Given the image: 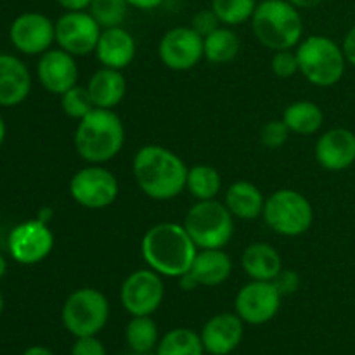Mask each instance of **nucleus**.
<instances>
[{
  "instance_id": "1",
  "label": "nucleus",
  "mask_w": 355,
  "mask_h": 355,
  "mask_svg": "<svg viewBox=\"0 0 355 355\" xmlns=\"http://www.w3.org/2000/svg\"><path fill=\"white\" fill-rule=\"evenodd\" d=\"M132 172L139 189L156 201H168L186 189L187 172L184 159L159 144L142 146L134 156Z\"/></svg>"
},
{
  "instance_id": "2",
  "label": "nucleus",
  "mask_w": 355,
  "mask_h": 355,
  "mask_svg": "<svg viewBox=\"0 0 355 355\" xmlns=\"http://www.w3.org/2000/svg\"><path fill=\"white\" fill-rule=\"evenodd\" d=\"M141 253L149 269L163 277L179 279L193 267L198 246L184 225L162 222L146 231L141 243Z\"/></svg>"
},
{
  "instance_id": "3",
  "label": "nucleus",
  "mask_w": 355,
  "mask_h": 355,
  "mask_svg": "<svg viewBox=\"0 0 355 355\" xmlns=\"http://www.w3.org/2000/svg\"><path fill=\"white\" fill-rule=\"evenodd\" d=\"M123 121L113 110L94 107L76 125L75 149L83 162L103 165L113 159L123 149Z\"/></svg>"
},
{
  "instance_id": "4",
  "label": "nucleus",
  "mask_w": 355,
  "mask_h": 355,
  "mask_svg": "<svg viewBox=\"0 0 355 355\" xmlns=\"http://www.w3.org/2000/svg\"><path fill=\"white\" fill-rule=\"evenodd\" d=\"M252 30L257 40L270 51H288L304 37V17L300 9L288 0L259 2L252 16Z\"/></svg>"
},
{
  "instance_id": "5",
  "label": "nucleus",
  "mask_w": 355,
  "mask_h": 355,
  "mask_svg": "<svg viewBox=\"0 0 355 355\" xmlns=\"http://www.w3.org/2000/svg\"><path fill=\"white\" fill-rule=\"evenodd\" d=\"M298 71L309 83L321 89L336 85L347 69V58L342 45L326 35H311L298 44Z\"/></svg>"
},
{
  "instance_id": "6",
  "label": "nucleus",
  "mask_w": 355,
  "mask_h": 355,
  "mask_svg": "<svg viewBox=\"0 0 355 355\" xmlns=\"http://www.w3.org/2000/svg\"><path fill=\"white\" fill-rule=\"evenodd\" d=\"M184 229L198 250L224 248L234 236V217L225 203L217 200L198 201L184 217Z\"/></svg>"
},
{
  "instance_id": "7",
  "label": "nucleus",
  "mask_w": 355,
  "mask_h": 355,
  "mask_svg": "<svg viewBox=\"0 0 355 355\" xmlns=\"http://www.w3.org/2000/svg\"><path fill=\"white\" fill-rule=\"evenodd\" d=\"M61 321L75 338L97 336L110 321V302L96 288H78L64 300Z\"/></svg>"
},
{
  "instance_id": "8",
  "label": "nucleus",
  "mask_w": 355,
  "mask_h": 355,
  "mask_svg": "<svg viewBox=\"0 0 355 355\" xmlns=\"http://www.w3.org/2000/svg\"><path fill=\"white\" fill-rule=\"evenodd\" d=\"M262 215L276 234L286 238L305 234L314 222L311 201L295 189H279L270 194L266 200Z\"/></svg>"
},
{
  "instance_id": "9",
  "label": "nucleus",
  "mask_w": 355,
  "mask_h": 355,
  "mask_svg": "<svg viewBox=\"0 0 355 355\" xmlns=\"http://www.w3.org/2000/svg\"><path fill=\"white\" fill-rule=\"evenodd\" d=\"M120 186L111 170L103 165H87L69 180V194L87 210H104L116 201Z\"/></svg>"
},
{
  "instance_id": "10",
  "label": "nucleus",
  "mask_w": 355,
  "mask_h": 355,
  "mask_svg": "<svg viewBox=\"0 0 355 355\" xmlns=\"http://www.w3.org/2000/svg\"><path fill=\"white\" fill-rule=\"evenodd\" d=\"M163 300H165L163 276L149 267L128 274L120 288V302L132 318L153 315Z\"/></svg>"
},
{
  "instance_id": "11",
  "label": "nucleus",
  "mask_w": 355,
  "mask_h": 355,
  "mask_svg": "<svg viewBox=\"0 0 355 355\" xmlns=\"http://www.w3.org/2000/svg\"><path fill=\"white\" fill-rule=\"evenodd\" d=\"M103 28L89 10H66L55 21V42L59 49L71 55H89L96 52Z\"/></svg>"
},
{
  "instance_id": "12",
  "label": "nucleus",
  "mask_w": 355,
  "mask_h": 355,
  "mask_svg": "<svg viewBox=\"0 0 355 355\" xmlns=\"http://www.w3.org/2000/svg\"><path fill=\"white\" fill-rule=\"evenodd\" d=\"M283 295L272 281H250L236 295V314L245 324L260 326L272 321L281 309Z\"/></svg>"
},
{
  "instance_id": "13",
  "label": "nucleus",
  "mask_w": 355,
  "mask_h": 355,
  "mask_svg": "<svg viewBox=\"0 0 355 355\" xmlns=\"http://www.w3.org/2000/svg\"><path fill=\"white\" fill-rule=\"evenodd\" d=\"M7 245H9L10 257L17 263L35 266L44 262L54 250V234L49 224L33 218L16 225L10 231Z\"/></svg>"
},
{
  "instance_id": "14",
  "label": "nucleus",
  "mask_w": 355,
  "mask_h": 355,
  "mask_svg": "<svg viewBox=\"0 0 355 355\" xmlns=\"http://www.w3.org/2000/svg\"><path fill=\"white\" fill-rule=\"evenodd\" d=\"M158 55L172 71H189L205 58L203 37L191 26L172 28L159 40Z\"/></svg>"
},
{
  "instance_id": "15",
  "label": "nucleus",
  "mask_w": 355,
  "mask_h": 355,
  "mask_svg": "<svg viewBox=\"0 0 355 355\" xmlns=\"http://www.w3.org/2000/svg\"><path fill=\"white\" fill-rule=\"evenodd\" d=\"M10 42L26 55L44 54L55 42V23L42 12L19 14L9 30Z\"/></svg>"
},
{
  "instance_id": "16",
  "label": "nucleus",
  "mask_w": 355,
  "mask_h": 355,
  "mask_svg": "<svg viewBox=\"0 0 355 355\" xmlns=\"http://www.w3.org/2000/svg\"><path fill=\"white\" fill-rule=\"evenodd\" d=\"M37 75L42 87L47 92L62 96L69 89L78 85L80 73L75 55L62 49H49L40 55V61L37 64Z\"/></svg>"
},
{
  "instance_id": "17",
  "label": "nucleus",
  "mask_w": 355,
  "mask_h": 355,
  "mask_svg": "<svg viewBox=\"0 0 355 355\" xmlns=\"http://www.w3.org/2000/svg\"><path fill=\"white\" fill-rule=\"evenodd\" d=\"M245 322L236 312L214 315L201 328V342L208 355H229L243 342Z\"/></svg>"
},
{
  "instance_id": "18",
  "label": "nucleus",
  "mask_w": 355,
  "mask_h": 355,
  "mask_svg": "<svg viewBox=\"0 0 355 355\" xmlns=\"http://www.w3.org/2000/svg\"><path fill=\"white\" fill-rule=\"evenodd\" d=\"M315 159L329 172H343L355 163V132L336 127L324 132L315 144Z\"/></svg>"
},
{
  "instance_id": "19",
  "label": "nucleus",
  "mask_w": 355,
  "mask_h": 355,
  "mask_svg": "<svg viewBox=\"0 0 355 355\" xmlns=\"http://www.w3.org/2000/svg\"><path fill=\"white\" fill-rule=\"evenodd\" d=\"M96 55L104 68L125 69L137 55V44L130 31L123 26L104 28L96 47Z\"/></svg>"
},
{
  "instance_id": "20",
  "label": "nucleus",
  "mask_w": 355,
  "mask_h": 355,
  "mask_svg": "<svg viewBox=\"0 0 355 355\" xmlns=\"http://www.w3.org/2000/svg\"><path fill=\"white\" fill-rule=\"evenodd\" d=\"M31 90V75L16 55L0 54V106H17Z\"/></svg>"
},
{
  "instance_id": "21",
  "label": "nucleus",
  "mask_w": 355,
  "mask_h": 355,
  "mask_svg": "<svg viewBox=\"0 0 355 355\" xmlns=\"http://www.w3.org/2000/svg\"><path fill=\"white\" fill-rule=\"evenodd\" d=\"M189 274L196 281L198 286H220L231 277L232 260L224 252V248L198 250V255L194 259Z\"/></svg>"
},
{
  "instance_id": "22",
  "label": "nucleus",
  "mask_w": 355,
  "mask_h": 355,
  "mask_svg": "<svg viewBox=\"0 0 355 355\" xmlns=\"http://www.w3.org/2000/svg\"><path fill=\"white\" fill-rule=\"evenodd\" d=\"M94 106L103 110H113L123 101L127 94V80L120 69L101 68L90 76L87 83Z\"/></svg>"
},
{
  "instance_id": "23",
  "label": "nucleus",
  "mask_w": 355,
  "mask_h": 355,
  "mask_svg": "<svg viewBox=\"0 0 355 355\" xmlns=\"http://www.w3.org/2000/svg\"><path fill=\"white\" fill-rule=\"evenodd\" d=\"M241 267L252 281H274L283 270V260L269 243H252L243 252Z\"/></svg>"
},
{
  "instance_id": "24",
  "label": "nucleus",
  "mask_w": 355,
  "mask_h": 355,
  "mask_svg": "<svg viewBox=\"0 0 355 355\" xmlns=\"http://www.w3.org/2000/svg\"><path fill=\"white\" fill-rule=\"evenodd\" d=\"M224 203L232 217L241 220H255L263 214L266 198L255 184L248 180H238L225 191Z\"/></svg>"
},
{
  "instance_id": "25",
  "label": "nucleus",
  "mask_w": 355,
  "mask_h": 355,
  "mask_svg": "<svg viewBox=\"0 0 355 355\" xmlns=\"http://www.w3.org/2000/svg\"><path fill=\"white\" fill-rule=\"evenodd\" d=\"M283 121L293 134L314 135L324 123V113L312 101H297L283 111Z\"/></svg>"
},
{
  "instance_id": "26",
  "label": "nucleus",
  "mask_w": 355,
  "mask_h": 355,
  "mask_svg": "<svg viewBox=\"0 0 355 355\" xmlns=\"http://www.w3.org/2000/svg\"><path fill=\"white\" fill-rule=\"evenodd\" d=\"M205 58L211 64H227L239 54L241 42L231 26H220L203 38Z\"/></svg>"
},
{
  "instance_id": "27",
  "label": "nucleus",
  "mask_w": 355,
  "mask_h": 355,
  "mask_svg": "<svg viewBox=\"0 0 355 355\" xmlns=\"http://www.w3.org/2000/svg\"><path fill=\"white\" fill-rule=\"evenodd\" d=\"M156 355H205V347L201 336L193 329L175 328L159 338Z\"/></svg>"
},
{
  "instance_id": "28",
  "label": "nucleus",
  "mask_w": 355,
  "mask_h": 355,
  "mask_svg": "<svg viewBox=\"0 0 355 355\" xmlns=\"http://www.w3.org/2000/svg\"><path fill=\"white\" fill-rule=\"evenodd\" d=\"M186 189L198 201L215 200L222 189L220 172L210 165H194L187 172Z\"/></svg>"
},
{
  "instance_id": "29",
  "label": "nucleus",
  "mask_w": 355,
  "mask_h": 355,
  "mask_svg": "<svg viewBox=\"0 0 355 355\" xmlns=\"http://www.w3.org/2000/svg\"><path fill=\"white\" fill-rule=\"evenodd\" d=\"M125 340L134 352H151L158 347V326L151 315H135L125 328Z\"/></svg>"
},
{
  "instance_id": "30",
  "label": "nucleus",
  "mask_w": 355,
  "mask_h": 355,
  "mask_svg": "<svg viewBox=\"0 0 355 355\" xmlns=\"http://www.w3.org/2000/svg\"><path fill=\"white\" fill-rule=\"evenodd\" d=\"M259 0H211V10L225 26H239L252 21Z\"/></svg>"
},
{
  "instance_id": "31",
  "label": "nucleus",
  "mask_w": 355,
  "mask_h": 355,
  "mask_svg": "<svg viewBox=\"0 0 355 355\" xmlns=\"http://www.w3.org/2000/svg\"><path fill=\"white\" fill-rule=\"evenodd\" d=\"M127 0H92L89 6V12L94 19L101 24V28L121 26L128 14Z\"/></svg>"
},
{
  "instance_id": "32",
  "label": "nucleus",
  "mask_w": 355,
  "mask_h": 355,
  "mask_svg": "<svg viewBox=\"0 0 355 355\" xmlns=\"http://www.w3.org/2000/svg\"><path fill=\"white\" fill-rule=\"evenodd\" d=\"M61 107L66 116L80 121L96 106H94L92 99H90V94L87 90V87L75 85L73 89H69L68 92H64L61 96Z\"/></svg>"
},
{
  "instance_id": "33",
  "label": "nucleus",
  "mask_w": 355,
  "mask_h": 355,
  "mask_svg": "<svg viewBox=\"0 0 355 355\" xmlns=\"http://www.w3.org/2000/svg\"><path fill=\"white\" fill-rule=\"evenodd\" d=\"M290 134V128L284 123L283 118L281 120H270L260 130V142L269 149H279L286 144Z\"/></svg>"
},
{
  "instance_id": "34",
  "label": "nucleus",
  "mask_w": 355,
  "mask_h": 355,
  "mask_svg": "<svg viewBox=\"0 0 355 355\" xmlns=\"http://www.w3.org/2000/svg\"><path fill=\"white\" fill-rule=\"evenodd\" d=\"M270 69L277 78H290V76L298 73V58L297 52L288 51H277L274 52L272 59H270Z\"/></svg>"
},
{
  "instance_id": "35",
  "label": "nucleus",
  "mask_w": 355,
  "mask_h": 355,
  "mask_svg": "<svg viewBox=\"0 0 355 355\" xmlns=\"http://www.w3.org/2000/svg\"><path fill=\"white\" fill-rule=\"evenodd\" d=\"M220 19L217 17V14L210 9H201L191 19V28L196 31L200 37H208L210 33H214L217 28H220Z\"/></svg>"
},
{
  "instance_id": "36",
  "label": "nucleus",
  "mask_w": 355,
  "mask_h": 355,
  "mask_svg": "<svg viewBox=\"0 0 355 355\" xmlns=\"http://www.w3.org/2000/svg\"><path fill=\"white\" fill-rule=\"evenodd\" d=\"M71 355H107V352L104 343L97 336H82L73 343Z\"/></svg>"
},
{
  "instance_id": "37",
  "label": "nucleus",
  "mask_w": 355,
  "mask_h": 355,
  "mask_svg": "<svg viewBox=\"0 0 355 355\" xmlns=\"http://www.w3.org/2000/svg\"><path fill=\"white\" fill-rule=\"evenodd\" d=\"M272 283L276 284L277 291L286 297V295H293L300 288V276L295 270H281L279 276Z\"/></svg>"
},
{
  "instance_id": "38",
  "label": "nucleus",
  "mask_w": 355,
  "mask_h": 355,
  "mask_svg": "<svg viewBox=\"0 0 355 355\" xmlns=\"http://www.w3.org/2000/svg\"><path fill=\"white\" fill-rule=\"evenodd\" d=\"M343 52H345V58L349 64H352L355 68V24L347 31L345 38H343L342 44Z\"/></svg>"
},
{
  "instance_id": "39",
  "label": "nucleus",
  "mask_w": 355,
  "mask_h": 355,
  "mask_svg": "<svg viewBox=\"0 0 355 355\" xmlns=\"http://www.w3.org/2000/svg\"><path fill=\"white\" fill-rule=\"evenodd\" d=\"M92 0H58L59 6L66 10H87Z\"/></svg>"
},
{
  "instance_id": "40",
  "label": "nucleus",
  "mask_w": 355,
  "mask_h": 355,
  "mask_svg": "<svg viewBox=\"0 0 355 355\" xmlns=\"http://www.w3.org/2000/svg\"><path fill=\"white\" fill-rule=\"evenodd\" d=\"M128 6L135 7L139 10H153V9H158L165 0H127Z\"/></svg>"
},
{
  "instance_id": "41",
  "label": "nucleus",
  "mask_w": 355,
  "mask_h": 355,
  "mask_svg": "<svg viewBox=\"0 0 355 355\" xmlns=\"http://www.w3.org/2000/svg\"><path fill=\"white\" fill-rule=\"evenodd\" d=\"M179 284H180V288H182L184 291H193V290H196V288H200V286H198L196 281L191 277L189 272H186L184 276L179 277Z\"/></svg>"
},
{
  "instance_id": "42",
  "label": "nucleus",
  "mask_w": 355,
  "mask_h": 355,
  "mask_svg": "<svg viewBox=\"0 0 355 355\" xmlns=\"http://www.w3.org/2000/svg\"><path fill=\"white\" fill-rule=\"evenodd\" d=\"M288 2L293 3L295 7H298V9H314V7L321 6L324 0H288Z\"/></svg>"
},
{
  "instance_id": "43",
  "label": "nucleus",
  "mask_w": 355,
  "mask_h": 355,
  "mask_svg": "<svg viewBox=\"0 0 355 355\" xmlns=\"http://www.w3.org/2000/svg\"><path fill=\"white\" fill-rule=\"evenodd\" d=\"M23 355H54V352H52L51 349H47V347L33 345V347H30V349L24 350Z\"/></svg>"
},
{
  "instance_id": "44",
  "label": "nucleus",
  "mask_w": 355,
  "mask_h": 355,
  "mask_svg": "<svg viewBox=\"0 0 355 355\" xmlns=\"http://www.w3.org/2000/svg\"><path fill=\"white\" fill-rule=\"evenodd\" d=\"M54 217V211H52V208L51 207H44V208H40V211H38V215H37V218L40 222H44V224H49V222H51V218Z\"/></svg>"
},
{
  "instance_id": "45",
  "label": "nucleus",
  "mask_w": 355,
  "mask_h": 355,
  "mask_svg": "<svg viewBox=\"0 0 355 355\" xmlns=\"http://www.w3.org/2000/svg\"><path fill=\"white\" fill-rule=\"evenodd\" d=\"M6 134H7L6 121H3V118L0 116V146H2L3 141H6Z\"/></svg>"
},
{
  "instance_id": "46",
  "label": "nucleus",
  "mask_w": 355,
  "mask_h": 355,
  "mask_svg": "<svg viewBox=\"0 0 355 355\" xmlns=\"http://www.w3.org/2000/svg\"><path fill=\"white\" fill-rule=\"evenodd\" d=\"M6 270H7V262H6V259H3V255H0V279L3 277Z\"/></svg>"
},
{
  "instance_id": "47",
  "label": "nucleus",
  "mask_w": 355,
  "mask_h": 355,
  "mask_svg": "<svg viewBox=\"0 0 355 355\" xmlns=\"http://www.w3.org/2000/svg\"><path fill=\"white\" fill-rule=\"evenodd\" d=\"M128 355H156V352H153V350L151 352H134V350H130V354Z\"/></svg>"
},
{
  "instance_id": "48",
  "label": "nucleus",
  "mask_w": 355,
  "mask_h": 355,
  "mask_svg": "<svg viewBox=\"0 0 355 355\" xmlns=\"http://www.w3.org/2000/svg\"><path fill=\"white\" fill-rule=\"evenodd\" d=\"M2 312H3V297L2 293H0V315H2Z\"/></svg>"
},
{
  "instance_id": "49",
  "label": "nucleus",
  "mask_w": 355,
  "mask_h": 355,
  "mask_svg": "<svg viewBox=\"0 0 355 355\" xmlns=\"http://www.w3.org/2000/svg\"><path fill=\"white\" fill-rule=\"evenodd\" d=\"M259 2H266V0H259Z\"/></svg>"
}]
</instances>
